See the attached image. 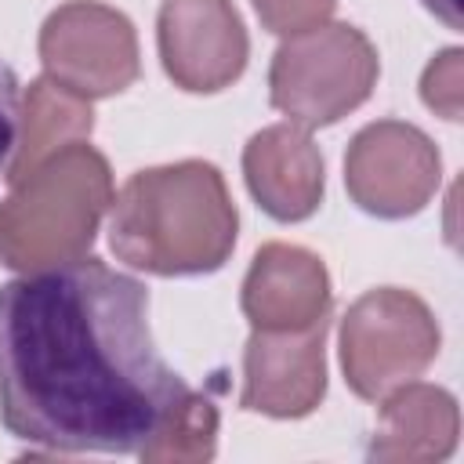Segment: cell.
I'll return each mask as SVG.
<instances>
[{
    "label": "cell",
    "mask_w": 464,
    "mask_h": 464,
    "mask_svg": "<svg viewBox=\"0 0 464 464\" xmlns=\"http://www.w3.org/2000/svg\"><path fill=\"white\" fill-rule=\"evenodd\" d=\"M330 319L304 330H254L243 348L239 406L276 420L308 417L326 395Z\"/></svg>",
    "instance_id": "obj_9"
},
{
    "label": "cell",
    "mask_w": 464,
    "mask_h": 464,
    "mask_svg": "<svg viewBox=\"0 0 464 464\" xmlns=\"http://www.w3.org/2000/svg\"><path fill=\"white\" fill-rule=\"evenodd\" d=\"M214 453H218V410L207 395L192 388L152 431V439L138 450L145 464H203Z\"/></svg>",
    "instance_id": "obj_14"
},
{
    "label": "cell",
    "mask_w": 464,
    "mask_h": 464,
    "mask_svg": "<svg viewBox=\"0 0 464 464\" xmlns=\"http://www.w3.org/2000/svg\"><path fill=\"white\" fill-rule=\"evenodd\" d=\"M442 334L431 308L399 286L366 290L341 319V370L348 388L381 402L399 384L417 381L439 355Z\"/></svg>",
    "instance_id": "obj_5"
},
{
    "label": "cell",
    "mask_w": 464,
    "mask_h": 464,
    "mask_svg": "<svg viewBox=\"0 0 464 464\" xmlns=\"http://www.w3.org/2000/svg\"><path fill=\"white\" fill-rule=\"evenodd\" d=\"M334 290L319 254L294 243H265L239 290V308L254 330H304L330 319Z\"/></svg>",
    "instance_id": "obj_10"
},
{
    "label": "cell",
    "mask_w": 464,
    "mask_h": 464,
    "mask_svg": "<svg viewBox=\"0 0 464 464\" xmlns=\"http://www.w3.org/2000/svg\"><path fill=\"white\" fill-rule=\"evenodd\" d=\"M442 181L435 141L402 120L366 123L344 152V185L359 210L402 221L420 214Z\"/></svg>",
    "instance_id": "obj_7"
},
{
    "label": "cell",
    "mask_w": 464,
    "mask_h": 464,
    "mask_svg": "<svg viewBox=\"0 0 464 464\" xmlns=\"http://www.w3.org/2000/svg\"><path fill=\"white\" fill-rule=\"evenodd\" d=\"M243 178L257 207L276 221L312 218L326 188L323 152L297 123L257 130L243 149Z\"/></svg>",
    "instance_id": "obj_11"
},
{
    "label": "cell",
    "mask_w": 464,
    "mask_h": 464,
    "mask_svg": "<svg viewBox=\"0 0 464 464\" xmlns=\"http://www.w3.org/2000/svg\"><path fill=\"white\" fill-rule=\"evenodd\" d=\"M254 11L268 33L297 36L330 22V14L337 11V0H254Z\"/></svg>",
    "instance_id": "obj_16"
},
{
    "label": "cell",
    "mask_w": 464,
    "mask_h": 464,
    "mask_svg": "<svg viewBox=\"0 0 464 464\" xmlns=\"http://www.w3.org/2000/svg\"><path fill=\"white\" fill-rule=\"evenodd\" d=\"M91 130H94L91 98L62 87L51 76L33 80L22 98V123H18V145L7 167V185L22 181L33 167H40L58 149L87 141Z\"/></svg>",
    "instance_id": "obj_13"
},
{
    "label": "cell",
    "mask_w": 464,
    "mask_h": 464,
    "mask_svg": "<svg viewBox=\"0 0 464 464\" xmlns=\"http://www.w3.org/2000/svg\"><path fill=\"white\" fill-rule=\"evenodd\" d=\"M188 395L149 330V290L98 257L0 286V420L51 453H138Z\"/></svg>",
    "instance_id": "obj_1"
},
{
    "label": "cell",
    "mask_w": 464,
    "mask_h": 464,
    "mask_svg": "<svg viewBox=\"0 0 464 464\" xmlns=\"http://www.w3.org/2000/svg\"><path fill=\"white\" fill-rule=\"evenodd\" d=\"M109 207V160L87 141L58 149L0 199V261L14 272L76 261L91 250Z\"/></svg>",
    "instance_id": "obj_3"
},
{
    "label": "cell",
    "mask_w": 464,
    "mask_h": 464,
    "mask_svg": "<svg viewBox=\"0 0 464 464\" xmlns=\"http://www.w3.org/2000/svg\"><path fill=\"white\" fill-rule=\"evenodd\" d=\"M435 18H442L450 29H460V7H457V0H420Z\"/></svg>",
    "instance_id": "obj_18"
},
{
    "label": "cell",
    "mask_w": 464,
    "mask_h": 464,
    "mask_svg": "<svg viewBox=\"0 0 464 464\" xmlns=\"http://www.w3.org/2000/svg\"><path fill=\"white\" fill-rule=\"evenodd\" d=\"M156 44L163 72L188 94L232 87L250 58V36L232 0H163Z\"/></svg>",
    "instance_id": "obj_8"
},
{
    "label": "cell",
    "mask_w": 464,
    "mask_h": 464,
    "mask_svg": "<svg viewBox=\"0 0 464 464\" xmlns=\"http://www.w3.org/2000/svg\"><path fill=\"white\" fill-rule=\"evenodd\" d=\"M18 123H22V94L14 69L0 58V178H7L14 145H18Z\"/></svg>",
    "instance_id": "obj_17"
},
{
    "label": "cell",
    "mask_w": 464,
    "mask_h": 464,
    "mask_svg": "<svg viewBox=\"0 0 464 464\" xmlns=\"http://www.w3.org/2000/svg\"><path fill=\"white\" fill-rule=\"evenodd\" d=\"M420 98L431 112H439L450 123L464 116V51L460 47H446L428 62L420 76Z\"/></svg>",
    "instance_id": "obj_15"
},
{
    "label": "cell",
    "mask_w": 464,
    "mask_h": 464,
    "mask_svg": "<svg viewBox=\"0 0 464 464\" xmlns=\"http://www.w3.org/2000/svg\"><path fill=\"white\" fill-rule=\"evenodd\" d=\"M239 214L225 174L207 160L145 167L112 196L109 246L149 276L218 272L236 246Z\"/></svg>",
    "instance_id": "obj_2"
},
{
    "label": "cell",
    "mask_w": 464,
    "mask_h": 464,
    "mask_svg": "<svg viewBox=\"0 0 464 464\" xmlns=\"http://www.w3.org/2000/svg\"><path fill=\"white\" fill-rule=\"evenodd\" d=\"M44 72L83 98H112L138 72V33L130 18L98 0H69L54 7L36 40Z\"/></svg>",
    "instance_id": "obj_6"
},
{
    "label": "cell",
    "mask_w": 464,
    "mask_h": 464,
    "mask_svg": "<svg viewBox=\"0 0 464 464\" xmlns=\"http://www.w3.org/2000/svg\"><path fill=\"white\" fill-rule=\"evenodd\" d=\"M377 72V47L362 29L323 22L276 47L268 65V102L304 130L330 127L370 98Z\"/></svg>",
    "instance_id": "obj_4"
},
{
    "label": "cell",
    "mask_w": 464,
    "mask_h": 464,
    "mask_svg": "<svg viewBox=\"0 0 464 464\" xmlns=\"http://www.w3.org/2000/svg\"><path fill=\"white\" fill-rule=\"evenodd\" d=\"M460 410L439 384H399L381 399V420L366 457L384 464H428L446 460L457 450Z\"/></svg>",
    "instance_id": "obj_12"
}]
</instances>
